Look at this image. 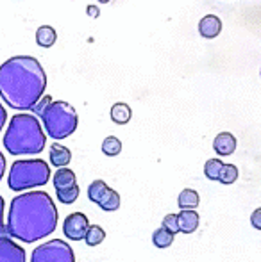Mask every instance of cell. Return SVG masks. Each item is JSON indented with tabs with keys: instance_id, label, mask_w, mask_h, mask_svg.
<instances>
[{
	"instance_id": "obj_27",
	"label": "cell",
	"mask_w": 261,
	"mask_h": 262,
	"mask_svg": "<svg viewBox=\"0 0 261 262\" xmlns=\"http://www.w3.org/2000/svg\"><path fill=\"white\" fill-rule=\"evenodd\" d=\"M251 223H252V227H254L256 230H261V207H259V209H256L254 212H252Z\"/></svg>"
},
{
	"instance_id": "obj_7",
	"label": "cell",
	"mask_w": 261,
	"mask_h": 262,
	"mask_svg": "<svg viewBox=\"0 0 261 262\" xmlns=\"http://www.w3.org/2000/svg\"><path fill=\"white\" fill-rule=\"evenodd\" d=\"M88 228H90V221H88L86 214H83V212L68 214L63 221L65 237L70 239V241H83V239L86 237Z\"/></svg>"
},
{
	"instance_id": "obj_3",
	"label": "cell",
	"mask_w": 261,
	"mask_h": 262,
	"mask_svg": "<svg viewBox=\"0 0 261 262\" xmlns=\"http://www.w3.org/2000/svg\"><path fill=\"white\" fill-rule=\"evenodd\" d=\"M2 143L11 156H38L47 145V134L34 114L18 113L9 120Z\"/></svg>"
},
{
	"instance_id": "obj_31",
	"label": "cell",
	"mask_w": 261,
	"mask_h": 262,
	"mask_svg": "<svg viewBox=\"0 0 261 262\" xmlns=\"http://www.w3.org/2000/svg\"><path fill=\"white\" fill-rule=\"evenodd\" d=\"M4 173H6V157H4V154L0 152V180H2Z\"/></svg>"
},
{
	"instance_id": "obj_28",
	"label": "cell",
	"mask_w": 261,
	"mask_h": 262,
	"mask_svg": "<svg viewBox=\"0 0 261 262\" xmlns=\"http://www.w3.org/2000/svg\"><path fill=\"white\" fill-rule=\"evenodd\" d=\"M4 198L0 196V235H7L6 232V225H4Z\"/></svg>"
},
{
	"instance_id": "obj_32",
	"label": "cell",
	"mask_w": 261,
	"mask_h": 262,
	"mask_svg": "<svg viewBox=\"0 0 261 262\" xmlns=\"http://www.w3.org/2000/svg\"><path fill=\"white\" fill-rule=\"evenodd\" d=\"M97 2H101V4H108V2H111V0H97Z\"/></svg>"
},
{
	"instance_id": "obj_23",
	"label": "cell",
	"mask_w": 261,
	"mask_h": 262,
	"mask_svg": "<svg viewBox=\"0 0 261 262\" xmlns=\"http://www.w3.org/2000/svg\"><path fill=\"white\" fill-rule=\"evenodd\" d=\"M79 193H81L79 186H73V187H68V189H59V191H56V196H57V200H59L61 204L72 205L73 202H75L77 198H79Z\"/></svg>"
},
{
	"instance_id": "obj_25",
	"label": "cell",
	"mask_w": 261,
	"mask_h": 262,
	"mask_svg": "<svg viewBox=\"0 0 261 262\" xmlns=\"http://www.w3.org/2000/svg\"><path fill=\"white\" fill-rule=\"evenodd\" d=\"M161 227L165 228V230H168L170 234H177L179 232V221H177V214H167V216L163 217V225Z\"/></svg>"
},
{
	"instance_id": "obj_24",
	"label": "cell",
	"mask_w": 261,
	"mask_h": 262,
	"mask_svg": "<svg viewBox=\"0 0 261 262\" xmlns=\"http://www.w3.org/2000/svg\"><path fill=\"white\" fill-rule=\"evenodd\" d=\"M238 179V168L234 164H224L222 171H220L218 182L224 184V186H229V184L236 182Z\"/></svg>"
},
{
	"instance_id": "obj_5",
	"label": "cell",
	"mask_w": 261,
	"mask_h": 262,
	"mask_svg": "<svg viewBox=\"0 0 261 262\" xmlns=\"http://www.w3.org/2000/svg\"><path fill=\"white\" fill-rule=\"evenodd\" d=\"M42 123L45 134L59 141V139L68 138L77 130L79 116H77V111L68 102L56 100L42 114Z\"/></svg>"
},
{
	"instance_id": "obj_15",
	"label": "cell",
	"mask_w": 261,
	"mask_h": 262,
	"mask_svg": "<svg viewBox=\"0 0 261 262\" xmlns=\"http://www.w3.org/2000/svg\"><path fill=\"white\" fill-rule=\"evenodd\" d=\"M200 198H198V193L195 189H183L179 193L177 198V205L181 210H195Z\"/></svg>"
},
{
	"instance_id": "obj_1",
	"label": "cell",
	"mask_w": 261,
	"mask_h": 262,
	"mask_svg": "<svg viewBox=\"0 0 261 262\" xmlns=\"http://www.w3.org/2000/svg\"><path fill=\"white\" fill-rule=\"evenodd\" d=\"M57 207L45 191H27L11 200L6 232L22 243H36L49 237L57 228Z\"/></svg>"
},
{
	"instance_id": "obj_17",
	"label": "cell",
	"mask_w": 261,
	"mask_h": 262,
	"mask_svg": "<svg viewBox=\"0 0 261 262\" xmlns=\"http://www.w3.org/2000/svg\"><path fill=\"white\" fill-rule=\"evenodd\" d=\"M120 202H122V200H120V194L116 193L115 189H111V187H109L97 205L102 210H106V212H115V210L120 207Z\"/></svg>"
},
{
	"instance_id": "obj_2",
	"label": "cell",
	"mask_w": 261,
	"mask_h": 262,
	"mask_svg": "<svg viewBox=\"0 0 261 262\" xmlns=\"http://www.w3.org/2000/svg\"><path fill=\"white\" fill-rule=\"evenodd\" d=\"M47 75L31 55H14L0 64V98L14 111H31L45 95Z\"/></svg>"
},
{
	"instance_id": "obj_22",
	"label": "cell",
	"mask_w": 261,
	"mask_h": 262,
	"mask_svg": "<svg viewBox=\"0 0 261 262\" xmlns=\"http://www.w3.org/2000/svg\"><path fill=\"white\" fill-rule=\"evenodd\" d=\"M222 168H224V162L220 161V159H209V161H206V164H204V175H206V179H209V180H218Z\"/></svg>"
},
{
	"instance_id": "obj_11",
	"label": "cell",
	"mask_w": 261,
	"mask_h": 262,
	"mask_svg": "<svg viewBox=\"0 0 261 262\" xmlns=\"http://www.w3.org/2000/svg\"><path fill=\"white\" fill-rule=\"evenodd\" d=\"M177 221H179V232L181 234H192L198 228V214L195 210H181L177 214Z\"/></svg>"
},
{
	"instance_id": "obj_12",
	"label": "cell",
	"mask_w": 261,
	"mask_h": 262,
	"mask_svg": "<svg viewBox=\"0 0 261 262\" xmlns=\"http://www.w3.org/2000/svg\"><path fill=\"white\" fill-rule=\"evenodd\" d=\"M49 159H50V164L56 166V168H66L70 164V161H72V152L66 146L59 145V143H54L50 146Z\"/></svg>"
},
{
	"instance_id": "obj_9",
	"label": "cell",
	"mask_w": 261,
	"mask_h": 262,
	"mask_svg": "<svg viewBox=\"0 0 261 262\" xmlns=\"http://www.w3.org/2000/svg\"><path fill=\"white\" fill-rule=\"evenodd\" d=\"M222 32V21L215 14H206L198 21V34L204 39H215Z\"/></svg>"
},
{
	"instance_id": "obj_13",
	"label": "cell",
	"mask_w": 261,
	"mask_h": 262,
	"mask_svg": "<svg viewBox=\"0 0 261 262\" xmlns=\"http://www.w3.org/2000/svg\"><path fill=\"white\" fill-rule=\"evenodd\" d=\"M52 184H54V187H56V191H59V189H68V187L77 186L75 173H73L70 168H59L56 173H54Z\"/></svg>"
},
{
	"instance_id": "obj_20",
	"label": "cell",
	"mask_w": 261,
	"mask_h": 262,
	"mask_svg": "<svg viewBox=\"0 0 261 262\" xmlns=\"http://www.w3.org/2000/svg\"><path fill=\"white\" fill-rule=\"evenodd\" d=\"M174 237H175L174 234H170V232L165 230V228L161 227L152 234V243H154V246H157V248H168V246L174 245Z\"/></svg>"
},
{
	"instance_id": "obj_30",
	"label": "cell",
	"mask_w": 261,
	"mask_h": 262,
	"mask_svg": "<svg viewBox=\"0 0 261 262\" xmlns=\"http://www.w3.org/2000/svg\"><path fill=\"white\" fill-rule=\"evenodd\" d=\"M6 121H7V113H6V109H4L2 102H0V132H2L4 125H6Z\"/></svg>"
},
{
	"instance_id": "obj_19",
	"label": "cell",
	"mask_w": 261,
	"mask_h": 262,
	"mask_svg": "<svg viewBox=\"0 0 261 262\" xmlns=\"http://www.w3.org/2000/svg\"><path fill=\"white\" fill-rule=\"evenodd\" d=\"M108 189H109V186L104 180H93V182L90 184V187H88V198H90L93 204H98Z\"/></svg>"
},
{
	"instance_id": "obj_21",
	"label": "cell",
	"mask_w": 261,
	"mask_h": 262,
	"mask_svg": "<svg viewBox=\"0 0 261 262\" xmlns=\"http://www.w3.org/2000/svg\"><path fill=\"white\" fill-rule=\"evenodd\" d=\"M102 152L108 157H115L122 152V141H120L116 136H108V138L102 141Z\"/></svg>"
},
{
	"instance_id": "obj_18",
	"label": "cell",
	"mask_w": 261,
	"mask_h": 262,
	"mask_svg": "<svg viewBox=\"0 0 261 262\" xmlns=\"http://www.w3.org/2000/svg\"><path fill=\"white\" fill-rule=\"evenodd\" d=\"M106 239V232L101 225H90L86 232V237H84V243L88 246H98L102 241Z\"/></svg>"
},
{
	"instance_id": "obj_16",
	"label": "cell",
	"mask_w": 261,
	"mask_h": 262,
	"mask_svg": "<svg viewBox=\"0 0 261 262\" xmlns=\"http://www.w3.org/2000/svg\"><path fill=\"white\" fill-rule=\"evenodd\" d=\"M132 118V111L131 107L127 104H124V102H118V104H115L111 107V120L115 121L116 125H126L129 123Z\"/></svg>"
},
{
	"instance_id": "obj_26",
	"label": "cell",
	"mask_w": 261,
	"mask_h": 262,
	"mask_svg": "<svg viewBox=\"0 0 261 262\" xmlns=\"http://www.w3.org/2000/svg\"><path fill=\"white\" fill-rule=\"evenodd\" d=\"M52 97H50V95H43V97L42 98H39V100H38V104H36L34 107H32V113H34V116H39V118H42V114L43 113H45V111H47V107H49L50 104H52Z\"/></svg>"
},
{
	"instance_id": "obj_6",
	"label": "cell",
	"mask_w": 261,
	"mask_h": 262,
	"mask_svg": "<svg viewBox=\"0 0 261 262\" xmlns=\"http://www.w3.org/2000/svg\"><path fill=\"white\" fill-rule=\"evenodd\" d=\"M31 262H75V253L63 239H50L32 250Z\"/></svg>"
},
{
	"instance_id": "obj_29",
	"label": "cell",
	"mask_w": 261,
	"mask_h": 262,
	"mask_svg": "<svg viewBox=\"0 0 261 262\" xmlns=\"http://www.w3.org/2000/svg\"><path fill=\"white\" fill-rule=\"evenodd\" d=\"M86 13H88V16H91V18H98V16H101V11H98L97 6H88L86 7Z\"/></svg>"
},
{
	"instance_id": "obj_14",
	"label": "cell",
	"mask_w": 261,
	"mask_h": 262,
	"mask_svg": "<svg viewBox=\"0 0 261 262\" xmlns=\"http://www.w3.org/2000/svg\"><path fill=\"white\" fill-rule=\"evenodd\" d=\"M57 34H56V29L50 27V25H42L38 27L36 31V43H38L42 49H50V47L56 43Z\"/></svg>"
},
{
	"instance_id": "obj_4",
	"label": "cell",
	"mask_w": 261,
	"mask_h": 262,
	"mask_svg": "<svg viewBox=\"0 0 261 262\" xmlns=\"http://www.w3.org/2000/svg\"><path fill=\"white\" fill-rule=\"evenodd\" d=\"M50 166L43 159H22L14 161L7 175V186L13 191H27L43 187L50 180Z\"/></svg>"
},
{
	"instance_id": "obj_8",
	"label": "cell",
	"mask_w": 261,
	"mask_h": 262,
	"mask_svg": "<svg viewBox=\"0 0 261 262\" xmlns=\"http://www.w3.org/2000/svg\"><path fill=\"white\" fill-rule=\"evenodd\" d=\"M0 262H27L25 250L9 235H0Z\"/></svg>"
},
{
	"instance_id": "obj_10",
	"label": "cell",
	"mask_w": 261,
	"mask_h": 262,
	"mask_svg": "<svg viewBox=\"0 0 261 262\" xmlns=\"http://www.w3.org/2000/svg\"><path fill=\"white\" fill-rule=\"evenodd\" d=\"M236 145H238L236 138H234L231 132H220L215 138V141H213V150H215L220 157H227V156H231V154H234Z\"/></svg>"
}]
</instances>
